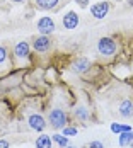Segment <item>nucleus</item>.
<instances>
[{
	"label": "nucleus",
	"mask_w": 133,
	"mask_h": 148,
	"mask_svg": "<svg viewBox=\"0 0 133 148\" xmlns=\"http://www.w3.org/2000/svg\"><path fill=\"white\" fill-rule=\"evenodd\" d=\"M89 2H90V0H75V3H79L80 7H87Z\"/></svg>",
	"instance_id": "obj_20"
},
{
	"label": "nucleus",
	"mask_w": 133,
	"mask_h": 148,
	"mask_svg": "<svg viewBox=\"0 0 133 148\" xmlns=\"http://www.w3.org/2000/svg\"><path fill=\"white\" fill-rule=\"evenodd\" d=\"M65 148H77V147H72V145H68V147H65Z\"/></svg>",
	"instance_id": "obj_24"
},
{
	"label": "nucleus",
	"mask_w": 133,
	"mask_h": 148,
	"mask_svg": "<svg viewBox=\"0 0 133 148\" xmlns=\"http://www.w3.org/2000/svg\"><path fill=\"white\" fill-rule=\"evenodd\" d=\"M74 116L79 121H87L89 118H90V114H89V109L85 107V106H77L74 109Z\"/></svg>",
	"instance_id": "obj_13"
},
{
	"label": "nucleus",
	"mask_w": 133,
	"mask_h": 148,
	"mask_svg": "<svg viewBox=\"0 0 133 148\" xmlns=\"http://www.w3.org/2000/svg\"><path fill=\"white\" fill-rule=\"evenodd\" d=\"M118 141H119V147H128V145H132V143H133V130H132V131L119 133Z\"/></svg>",
	"instance_id": "obj_14"
},
{
	"label": "nucleus",
	"mask_w": 133,
	"mask_h": 148,
	"mask_svg": "<svg viewBox=\"0 0 133 148\" xmlns=\"http://www.w3.org/2000/svg\"><path fill=\"white\" fill-rule=\"evenodd\" d=\"M72 72L74 73H79V75H84V73H87L89 70L92 68V65H90V61H89L87 58H84V56H80V58H77L72 63Z\"/></svg>",
	"instance_id": "obj_7"
},
{
	"label": "nucleus",
	"mask_w": 133,
	"mask_h": 148,
	"mask_svg": "<svg viewBox=\"0 0 133 148\" xmlns=\"http://www.w3.org/2000/svg\"><path fill=\"white\" fill-rule=\"evenodd\" d=\"M118 111H119V116H121V118H133V102L130 99L121 101Z\"/></svg>",
	"instance_id": "obj_10"
},
{
	"label": "nucleus",
	"mask_w": 133,
	"mask_h": 148,
	"mask_svg": "<svg viewBox=\"0 0 133 148\" xmlns=\"http://www.w3.org/2000/svg\"><path fill=\"white\" fill-rule=\"evenodd\" d=\"M28 123H29L31 130H34V131H38V133H43L44 130H46V126H48V123L44 121V118L41 114H38V112L29 114V116H28Z\"/></svg>",
	"instance_id": "obj_6"
},
{
	"label": "nucleus",
	"mask_w": 133,
	"mask_h": 148,
	"mask_svg": "<svg viewBox=\"0 0 133 148\" xmlns=\"http://www.w3.org/2000/svg\"><path fill=\"white\" fill-rule=\"evenodd\" d=\"M97 51H99V55L104 56V58H111V56L116 55L118 45H116V41L113 38H101L97 41Z\"/></svg>",
	"instance_id": "obj_3"
},
{
	"label": "nucleus",
	"mask_w": 133,
	"mask_h": 148,
	"mask_svg": "<svg viewBox=\"0 0 133 148\" xmlns=\"http://www.w3.org/2000/svg\"><path fill=\"white\" fill-rule=\"evenodd\" d=\"M77 133H79V130H77V128H74V126H65L61 134H65V136H75Z\"/></svg>",
	"instance_id": "obj_18"
},
{
	"label": "nucleus",
	"mask_w": 133,
	"mask_h": 148,
	"mask_svg": "<svg viewBox=\"0 0 133 148\" xmlns=\"http://www.w3.org/2000/svg\"><path fill=\"white\" fill-rule=\"evenodd\" d=\"M89 148H104V145L101 143V141H90Z\"/></svg>",
	"instance_id": "obj_19"
},
{
	"label": "nucleus",
	"mask_w": 133,
	"mask_h": 148,
	"mask_svg": "<svg viewBox=\"0 0 133 148\" xmlns=\"http://www.w3.org/2000/svg\"><path fill=\"white\" fill-rule=\"evenodd\" d=\"M109 12V3L108 2H97L90 7V14L94 19H104Z\"/></svg>",
	"instance_id": "obj_8"
},
{
	"label": "nucleus",
	"mask_w": 133,
	"mask_h": 148,
	"mask_svg": "<svg viewBox=\"0 0 133 148\" xmlns=\"http://www.w3.org/2000/svg\"><path fill=\"white\" fill-rule=\"evenodd\" d=\"M132 148H133V143H132Z\"/></svg>",
	"instance_id": "obj_25"
},
{
	"label": "nucleus",
	"mask_w": 133,
	"mask_h": 148,
	"mask_svg": "<svg viewBox=\"0 0 133 148\" xmlns=\"http://www.w3.org/2000/svg\"><path fill=\"white\" fill-rule=\"evenodd\" d=\"M36 27H38V32L39 34H43V36H50V34H53L55 32V21L51 19V17H48V15H44L41 19H38V24H36Z\"/></svg>",
	"instance_id": "obj_4"
},
{
	"label": "nucleus",
	"mask_w": 133,
	"mask_h": 148,
	"mask_svg": "<svg viewBox=\"0 0 133 148\" xmlns=\"http://www.w3.org/2000/svg\"><path fill=\"white\" fill-rule=\"evenodd\" d=\"M51 140L55 141V143H58L61 148L68 147L70 143H68V136H65V134H60V133H55L53 136H51Z\"/></svg>",
	"instance_id": "obj_15"
},
{
	"label": "nucleus",
	"mask_w": 133,
	"mask_h": 148,
	"mask_svg": "<svg viewBox=\"0 0 133 148\" xmlns=\"http://www.w3.org/2000/svg\"><path fill=\"white\" fill-rule=\"evenodd\" d=\"M60 0H36V7L41 10H53L57 9Z\"/></svg>",
	"instance_id": "obj_12"
},
{
	"label": "nucleus",
	"mask_w": 133,
	"mask_h": 148,
	"mask_svg": "<svg viewBox=\"0 0 133 148\" xmlns=\"http://www.w3.org/2000/svg\"><path fill=\"white\" fill-rule=\"evenodd\" d=\"M51 46H53V41H51L50 36H43V34H39V36L32 41V49L38 51V53H46V51H50Z\"/></svg>",
	"instance_id": "obj_5"
},
{
	"label": "nucleus",
	"mask_w": 133,
	"mask_h": 148,
	"mask_svg": "<svg viewBox=\"0 0 133 148\" xmlns=\"http://www.w3.org/2000/svg\"><path fill=\"white\" fill-rule=\"evenodd\" d=\"M61 22H63V27H65V29H75V27L79 26L80 19H79V14H77V12L70 10V12H67V14L63 15Z\"/></svg>",
	"instance_id": "obj_9"
},
{
	"label": "nucleus",
	"mask_w": 133,
	"mask_h": 148,
	"mask_svg": "<svg viewBox=\"0 0 133 148\" xmlns=\"http://www.w3.org/2000/svg\"><path fill=\"white\" fill-rule=\"evenodd\" d=\"M31 46L28 41H19L14 46V61L17 66H24V63H29Z\"/></svg>",
	"instance_id": "obj_2"
},
{
	"label": "nucleus",
	"mask_w": 133,
	"mask_h": 148,
	"mask_svg": "<svg viewBox=\"0 0 133 148\" xmlns=\"http://www.w3.org/2000/svg\"><path fill=\"white\" fill-rule=\"evenodd\" d=\"M126 3H128L130 7H133V0H126Z\"/></svg>",
	"instance_id": "obj_22"
},
{
	"label": "nucleus",
	"mask_w": 133,
	"mask_h": 148,
	"mask_svg": "<svg viewBox=\"0 0 133 148\" xmlns=\"http://www.w3.org/2000/svg\"><path fill=\"white\" fill-rule=\"evenodd\" d=\"M34 145L36 148H51L53 145V140H51V136L50 134H39L38 138H36V141H34Z\"/></svg>",
	"instance_id": "obj_11"
},
{
	"label": "nucleus",
	"mask_w": 133,
	"mask_h": 148,
	"mask_svg": "<svg viewBox=\"0 0 133 148\" xmlns=\"http://www.w3.org/2000/svg\"><path fill=\"white\" fill-rule=\"evenodd\" d=\"M0 148H10V143L7 140H0Z\"/></svg>",
	"instance_id": "obj_21"
},
{
	"label": "nucleus",
	"mask_w": 133,
	"mask_h": 148,
	"mask_svg": "<svg viewBox=\"0 0 133 148\" xmlns=\"http://www.w3.org/2000/svg\"><path fill=\"white\" fill-rule=\"evenodd\" d=\"M12 2H15V3H22V2H26V0H12Z\"/></svg>",
	"instance_id": "obj_23"
},
{
	"label": "nucleus",
	"mask_w": 133,
	"mask_h": 148,
	"mask_svg": "<svg viewBox=\"0 0 133 148\" xmlns=\"http://www.w3.org/2000/svg\"><path fill=\"white\" fill-rule=\"evenodd\" d=\"M9 65V53H7V48L0 45V66H7Z\"/></svg>",
	"instance_id": "obj_17"
},
{
	"label": "nucleus",
	"mask_w": 133,
	"mask_h": 148,
	"mask_svg": "<svg viewBox=\"0 0 133 148\" xmlns=\"http://www.w3.org/2000/svg\"><path fill=\"white\" fill-rule=\"evenodd\" d=\"M48 121H50V124H51L53 130H63V128L67 126V123H68L67 111L61 109V107H55V109H51L50 114H48Z\"/></svg>",
	"instance_id": "obj_1"
},
{
	"label": "nucleus",
	"mask_w": 133,
	"mask_h": 148,
	"mask_svg": "<svg viewBox=\"0 0 133 148\" xmlns=\"http://www.w3.org/2000/svg\"><path fill=\"white\" fill-rule=\"evenodd\" d=\"M111 131L113 133H125V131H132V126H128V124H119V123H113L111 124Z\"/></svg>",
	"instance_id": "obj_16"
}]
</instances>
